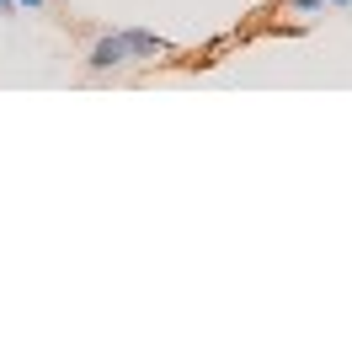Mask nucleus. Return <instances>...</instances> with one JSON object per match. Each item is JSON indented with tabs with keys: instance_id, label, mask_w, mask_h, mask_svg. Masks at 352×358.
<instances>
[{
	"instance_id": "nucleus-1",
	"label": "nucleus",
	"mask_w": 352,
	"mask_h": 358,
	"mask_svg": "<svg viewBox=\"0 0 352 358\" xmlns=\"http://www.w3.org/2000/svg\"><path fill=\"white\" fill-rule=\"evenodd\" d=\"M129 64H133V54H129L123 27H117V32H102V38L86 48V70H91V75H112V70H129Z\"/></svg>"
},
{
	"instance_id": "nucleus-2",
	"label": "nucleus",
	"mask_w": 352,
	"mask_h": 358,
	"mask_svg": "<svg viewBox=\"0 0 352 358\" xmlns=\"http://www.w3.org/2000/svg\"><path fill=\"white\" fill-rule=\"evenodd\" d=\"M123 38H129L133 64H155V59H171L176 54L171 38H155V32H145V27H123Z\"/></svg>"
},
{
	"instance_id": "nucleus-3",
	"label": "nucleus",
	"mask_w": 352,
	"mask_h": 358,
	"mask_svg": "<svg viewBox=\"0 0 352 358\" xmlns=\"http://www.w3.org/2000/svg\"><path fill=\"white\" fill-rule=\"evenodd\" d=\"M288 11L293 16H321V11H331V0H288Z\"/></svg>"
},
{
	"instance_id": "nucleus-4",
	"label": "nucleus",
	"mask_w": 352,
	"mask_h": 358,
	"mask_svg": "<svg viewBox=\"0 0 352 358\" xmlns=\"http://www.w3.org/2000/svg\"><path fill=\"white\" fill-rule=\"evenodd\" d=\"M22 11H32V16H48V0H16Z\"/></svg>"
},
{
	"instance_id": "nucleus-5",
	"label": "nucleus",
	"mask_w": 352,
	"mask_h": 358,
	"mask_svg": "<svg viewBox=\"0 0 352 358\" xmlns=\"http://www.w3.org/2000/svg\"><path fill=\"white\" fill-rule=\"evenodd\" d=\"M22 11V6H16V0H0V16H16Z\"/></svg>"
},
{
	"instance_id": "nucleus-6",
	"label": "nucleus",
	"mask_w": 352,
	"mask_h": 358,
	"mask_svg": "<svg viewBox=\"0 0 352 358\" xmlns=\"http://www.w3.org/2000/svg\"><path fill=\"white\" fill-rule=\"evenodd\" d=\"M331 11H352V0H331Z\"/></svg>"
}]
</instances>
